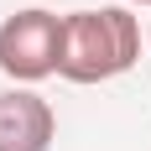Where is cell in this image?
<instances>
[{"label":"cell","mask_w":151,"mask_h":151,"mask_svg":"<svg viewBox=\"0 0 151 151\" xmlns=\"http://www.w3.org/2000/svg\"><path fill=\"white\" fill-rule=\"evenodd\" d=\"M141 63V21L130 5H99V11L63 16V58L58 78L68 83H109Z\"/></svg>","instance_id":"cell-1"},{"label":"cell","mask_w":151,"mask_h":151,"mask_svg":"<svg viewBox=\"0 0 151 151\" xmlns=\"http://www.w3.org/2000/svg\"><path fill=\"white\" fill-rule=\"evenodd\" d=\"M63 58V16L42 11V5H26L0 21V73L11 83H42V78L58 73Z\"/></svg>","instance_id":"cell-2"},{"label":"cell","mask_w":151,"mask_h":151,"mask_svg":"<svg viewBox=\"0 0 151 151\" xmlns=\"http://www.w3.org/2000/svg\"><path fill=\"white\" fill-rule=\"evenodd\" d=\"M58 115L37 89H0V151H52Z\"/></svg>","instance_id":"cell-3"},{"label":"cell","mask_w":151,"mask_h":151,"mask_svg":"<svg viewBox=\"0 0 151 151\" xmlns=\"http://www.w3.org/2000/svg\"><path fill=\"white\" fill-rule=\"evenodd\" d=\"M125 5H151V0H125Z\"/></svg>","instance_id":"cell-4"}]
</instances>
